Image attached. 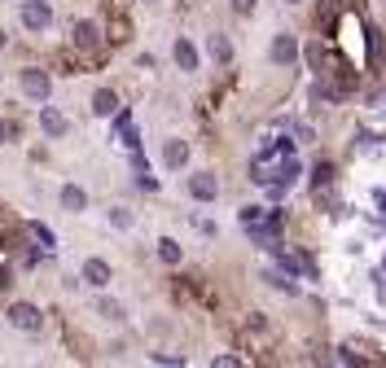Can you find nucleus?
<instances>
[{
  "mask_svg": "<svg viewBox=\"0 0 386 368\" xmlns=\"http://www.w3.org/2000/svg\"><path fill=\"white\" fill-rule=\"evenodd\" d=\"M31 237H36V242H40L44 250H53V246H58V237H53V228H44V224H31Z\"/></svg>",
  "mask_w": 386,
  "mask_h": 368,
  "instance_id": "obj_18",
  "label": "nucleus"
},
{
  "mask_svg": "<svg viewBox=\"0 0 386 368\" xmlns=\"http://www.w3.org/2000/svg\"><path fill=\"white\" fill-rule=\"evenodd\" d=\"M80 276H84V285H92V289H106V285H110V263H106V259H88Z\"/></svg>",
  "mask_w": 386,
  "mask_h": 368,
  "instance_id": "obj_9",
  "label": "nucleus"
},
{
  "mask_svg": "<svg viewBox=\"0 0 386 368\" xmlns=\"http://www.w3.org/2000/svg\"><path fill=\"white\" fill-rule=\"evenodd\" d=\"M250 180H259L268 184V189L281 197L290 189V184L299 180V158H294V141H272L264 145L259 153H254V163H250Z\"/></svg>",
  "mask_w": 386,
  "mask_h": 368,
  "instance_id": "obj_1",
  "label": "nucleus"
},
{
  "mask_svg": "<svg viewBox=\"0 0 386 368\" xmlns=\"http://www.w3.org/2000/svg\"><path fill=\"white\" fill-rule=\"evenodd\" d=\"M163 158H167V167H171V171H176V167H185V163H189V145H185V141H167Z\"/></svg>",
  "mask_w": 386,
  "mask_h": 368,
  "instance_id": "obj_12",
  "label": "nucleus"
},
{
  "mask_svg": "<svg viewBox=\"0 0 386 368\" xmlns=\"http://www.w3.org/2000/svg\"><path fill=\"white\" fill-rule=\"evenodd\" d=\"M5 136H9V127H5V123H0V141H5Z\"/></svg>",
  "mask_w": 386,
  "mask_h": 368,
  "instance_id": "obj_23",
  "label": "nucleus"
},
{
  "mask_svg": "<svg viewBox=\"0 0 386 368\" xmlns=\"http://www.w3.org/2000/svg\"><path fill=\"white\" fill-rule=\"evenodd\" d=\"M159 259L167 263V268L180 263V242H176V237H163V242H159Z\"/></svg>",
  "mask_w": 386,
  "mask_h": 368,
  "instance_id": "obj_16",
  "label": "nucleus"
},
{
  "mask_svg": "<svg viewBox=\"0 0 386 368\" xmlns=\"http://www.w3.org/2000/svg\"><path fill=\"white\" fill-rule=\"evenodd\" d=\"M40 127H44V136H66L70 123L62 110H53V105H40Z\"/></svg>",
  "mask_w": 386,
  "mask_h": 368,
  "instance_id": "obj_7",
  "label": "nucleus"
},
{
  "mask_svg": "<svg viewBox=\"0 0 386 368\" xmlns=\"http://www.w3.org/2000/svg\"><path fill=\"white\" fill-rule=\"evenodd\" d=\"M272 62L277 66H294L299 62V40L294 36H277L272 40Z\"/></svg>",
  "mask_w": 386,
  "mask_h": 368,
  "instance_id": "obj_8",
  "label": "nucleus"
},
{
  "mask_svg": "<svg viewBox=\"0 0 386 368\" xmlns=\"http://www.w3.org/2000/svg\"><path fill=\"white\" fill-rule=\"evenodd\" d=\"M264 281H268L272 289H286V294H299V285L290 281V272H286V268H281V272H272V268H268V272H264Z\"/></svg>",
  "mask_w": 386,
  "mask_h": 368,
  "instance_id": "obj_15",
  "label": "nucleus"
},
{
  "mask_svg": "<svg viewBox=\"0 0 386 368\" xmlns=\"http://www.w3.org/2000/svg\"><path fill=\"white\" fill-rule=\"evenodd\" d=\"M70 44H75V48H84V53H92V48L101 44V26L88 22V18H84V22H75V26H70Z\"/></svg>",
  "mask_w": 386,
  "mask_h": 368,
  "instance_id": "obj_5",
  "label": "nucleus"
},
{
  "mask_svg": "<svg viewBox=\"0 0 386 368\" xmlns=\"http://www.w3.org/2000/svg\"><path fill=\"white\" fill-rule=\"evenodd\" d=\"M290 5H294V0H290Z\"/></svg>",
  "mask_w": 386,
  "mask_h": 368,
  "instance_id": "obj_24",
  "label": "nucleus"
},
{
  "mask_svg": "<svg viewBox=\"0 0 386 368\" xmlns=\"http://www.w3.org/2000/svg\"><path fill=\"white\" fill-rule=\"evenodd\" d=\"M18 79H22V92H27L31 101H40V105L48 101V92H53V79H48V70H40V66H27Z\"/></svg>",
  "mask_w": 386,
  "mask_h": 368,
  "instance_id": "obj_2",
  "label": "nucleus"
},
{
  "mask_svg": "<svg viewBox=\"0 0 386 368\" xmlns=\"http://www.w3.org/2000/svg\"><path fill=\"white\" fill-rule=\"evenodd\" d=\"M176 66L180 70H198V48L189 40H176Z\"/></svg>",
  "mask_w": 386,
  "mask_h": 368,
  "instance_id": "obj_11",
  "label": "nucleus"
},
{
  "mask_svg": "<svg viewBox=\"0 0 386 368\" xmlns=\"http://www.w3.org/2000/svg\"><path fill=\"white\" fill-rule=\"evenodd\" d=\"M62 206L75 215V210H84V206H88V193L80 189V184H66V189H62Z\"/></svg>",
  "mask_w": 386,
  "mask_h": 368,
  "instance_id": "obj_13",
  "label": "nucleus"
},
{
  "mask_svg": "<svg viewBox=\"0 0 386 368\" xmlns=\"http://www.w3.org/2000/svg\"><path fill=\"white\" fill-rule=\"evenodd\" d=\"M189 193H193L198 202H215V193H220V180H215L211 171H198V175H189Z\"/></svg>",
  "mask_w": 386,
  "mask_h": 368,
  "instance_id": "obj_6",
  "label": "nucleus"
},
{
  "mask_svg": "<svg viewBox=\"0 0 386 368\" xmlns=\"http://www.w3.org/2000/svg\"><path fill=\"white\" fill-rule=\"evenodd\" d=\"M312 180H316V189H325V184H333V163H316Z\"/></svg>",
  "mask_w": 386,
  "mask_h": 368,
  "instance_id": "obj_20",
  "label": "nucleus"
},
{
  "mask_svg": "<svg viewBox=\"0 0 386 368\" xmlns=\"http://www.w3.org/2000/svg\"><path fill=\"white\" fill-rule=\"evenodd\" d=\"M97 315H106V320H123V307H119L114 298H101V303H97Z\"/></svg>",
  "mask_w": 386,
  "mask_h": 368,
  "instance_id": "obj_19",
  "label": "nucleus"
},
{
  "mask_svg": "<svg viewBox=\"0 0 386 368\" xmlns=\"http://www.w3.org/2000/svg\"><path fill=\"white\" fill-rule=\"evenodd\" d=\"M92 114H97V119H110V114H119V97H114L110 88L92 92Z\"/></svg>",
  "mask_w": 386,
  "mask_h": 368,
  "instance_id": "obj_10",
  "label": "nucleus"
},
{
  "mask_svg": "<svg viewBox=\"0 0 386 368\" xmlns=\"http://www.w3.org/2000/svg\"><path fill=\"white\" fill-rule=\"evenodd\" d=\"M207 53H211L215 62H233V44H228V36H220V31L207 40Z\"/></svg>",
  "mask_w": 386,
  "mask_h": 368,
  "instance_id": "obj_14",
  "label": "nucleus"
},
{
  "mask_svg": "<svg viewBox=\"0 0 386 368\" xmlns=\"http://www.w3.org/2000/svg\"><path fill=\"white\" fill-rule=\"evenodd\" d=\"M5 320H9L14 329H22V333H40L44 315H40V307H31V303H14V307L5 311Z\"/></svg>",
  "mask_w": 386,
  "mask_h": 368,
  "instance_id": "obj_3",
  "label": "nucleus"
},
{
  "mask_svg": "<svg viewBox=\"0 0 386 368\" xmlns=\"http://www.w3.org/2000/svg\"><path fill=\"white\" fill-rule=\"evenodd\" d=\"M110 224H114V228H132V215H127L123 206H114V210H110Z\"/></svg>",
  "mask_w": 386,
  "mask_h": 368,
  "instance_id": "obj_21",
  "label": "nucleus"
},
{
  "mask_svg": "<svg viewBox=\"0 0 386 368\" xmlns=\"http://www.w3.org/2000/svg\"><path fill=\"white\" fill-rule=\"evenodd\" d=\"M48 22H53L48 0H22V26L27 31H48Z\"/></svg>",
  "mask_w": 386,
  "mask_h": 368,
  "instance_id": "obj_4",
  "label": "nucleus"
},
{
  "mask_svg": "<svg viewBox=\"0 0 386 368\" xmlns=\"http://www.w3.org/2000/svg\"><path fill=\"white\" fill-rule=\"evenodd\" d=\"M254 5H259V0H233V13L246 18V13H254Z\"/></svg>",
  "mask_w": 386,
  "mask_h": 368,
  "instance_id": "obj_22",
  "label": "nucleus"
},
{
  "mask_svg": "<svg viewBox=\"0 0 386 368\" xmlns=\"http://www.w3.org/2000/svg\"><path fill=\"white\" fill-rule=\"evenodd\" d=\"M338 97H343V92L333 88V84H321V79H316V88H312V101H316V105H333Z\"/></svg>",
  "mask_w": 386,
  "mask_h": 368,
  "instance_id": "obj_17",
  "label": "nucleus"
}]
</instances>
